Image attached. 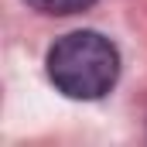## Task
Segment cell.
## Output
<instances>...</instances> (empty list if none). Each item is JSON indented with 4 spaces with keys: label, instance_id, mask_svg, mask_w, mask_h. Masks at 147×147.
Listing matches in <instances>:
<instances>
[{
    "label": "cell",
    "instance_id": "cell-2",
    "mask_svg": "<svg viewBox=\"0 0 147 147\" xmlns=\"http://www.w3.org/2000/svg\"><path fill=\"white\" fill-rule=\"evenodd\" d=\"M96 0H28V7H34L38 14H48V17H69L79 10H89Z\"/></svg>",
    "mask_w": 147,
    "mask_h": 147
},
{
    "label": "cell",
    "instance_id": "cell-1",
    "mask_svg": "<svg viewBox=\"0 0 147 147\" xmlns=\"http://www.w3.org/2000/svg\"><path fill=\"white\" fill-rule=\"evenodd\" d=\"M45 69L51 86L69 99H103L120 79V51L99 31H72L48 48Z\"/></svg>",
    "mask_w": 147,
    "mask_h": 147
}]
</instances>
